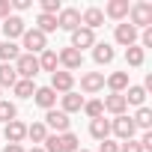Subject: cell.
Masks as SVG:
<instances>
[{
	"label": "cell",
	"mask_w": 152,
	"mask_h": 152,
	"mask_svg": "<svg viewBox=\"0 0 152 152\" xmlns=\"http://www.w3.org/2000/svg\"><path fill=\"white\" fill-rule=\"evenodd\" d=\"M128 18H131V27H152V3H146V0H140V3H131L128 6Z\"/></svg>",
	"instance_id": "1"
},
{
	"label": "cell",
	"mask_w": 152,
	"mask_h": 152,
	"mask_svg": "<svg viewBox=\"0 0 152 152\" xmlns=\"http://www.w3.org/2000/svg\"><path fill=\"white\" fill-rule=\"evenodd\" d=\"M12 69H15V75H18L21 81H33L36 75H39V60H36L33 54H24V51H21V57L15 60Z\"/></svg>",
	"instance_id": "2"
},
{
	"label": "cell",
	"mask_w": 152,
	"mask_h": 152,
	"mask_svg": "<svg viewBox=\"0 0 152 152\" xmlns=\"http://www.w3.org/2000/svg\"><path fill=\"white\" fill-rule=\"evenodd\" d=\"M21 39H24V54H33V57H36V54H42V51L48 48V36L39 33L36 27H33V30H24Z\"/></svg>",
	"instance_id": "3"
},
{
	"label": "cell",
	"mask_w": 152,
	"mask_h": 152,
	"mask_svg": "<svg viewBox=\"0 0 152 152\" xmlns=\"http://www.w3.org/2000/svg\"><path fill=\"white\" fill-rule=\"evenodd\" d=\"M69 125H72L69 113H63V110H57V107L45 110V128H54V134H66Z\"/></svg>",
	"instance_id": "4"
},
{
	"label": "cell",
	"mask_w": 152,
	"mask_h": 152,
	"mask_svg": "<svg viewBox=\"0 0 152 152\" xmlns=\"http://www.w3.org/2000/svg\"><path fill=\"white\" fill-rule=\"evenodd\" d=\"M57 27H60V30L75 33V30L81 27V9H72V6L60 9V15H57Z\"/></svg>",
	"instance_id": "5"
},
{
	"label": "cell",
	"mask_w": 152,
	"mask_h": 152,
	"mask_svg": "<svg viewBox=\"0 0 152 152\" xmlns=\"http://www.w3.org/2000/svg\"><path fill=\"white\" fill-rule=\"evenodd\" d=\"M110 131L119 137V140H134V122H131V116H116V119H110Z\"/></svg>",
	"instance_id": "6"
},
{
	"label": "cell",
	"mask_w": 152,
	"mask_h": 152,
	"mask_svg": "<svg viewBox=\"0 0 152 152\" xmlns=\"http://www.w3.org/2000/svg\"><path fill=\"white\" fill-rule=\"evenodd\" d=\"M72 87H75V75L72 72H66V69H57L54 75H51V90L54 93H72Z\"/></svg>",
	"instance_id": "7"
},
{
	"label": "cell",
	"mask_w": 152,
	"mask_h": 152,
	"mask_svg": "<svg viewBox=\"0 0 152 152\" xmlns=\"http://www.w3.org/2000/svg\"><path fill=\"white\" fill-rule=\"evenodd\" d=\"M57 60H60V66H63L66 72H75V69H81V66H84V54H81V51H75L72 45L63 48V51L57 54Z\"/></svg>",
	"instance_id": "8"
},
{
	"label": "cell",
	"mask_w": 152,
	"mask_h": 152,
	"mask_svg": "<svg viewBox=\"0 0 152 152\" xmlns=\"http://www.w3.org/2000/svg\"><path fill=\"white\" fill-rule=\"evenodd\" d=\"M24 18L21 15H9L6 21H3V36H6V42H15V39H21L24 36Z\"/></svg>",
	"instance_id": "9"
},
{
	"label": "cell",
	"mask_w": 152,
	"mask_h": 152,
	"mask_svg": "<svg viewBox=\"0 0 152 152\" xmlns=\"http://www.w3.org/2000/svg\"><path fill=\"white\" fill-rule=\"evenodd\" d=\"M102 24H104V12L99 6H90V9L81 12V27H87V30L96 33V27H102Z\"/></svg>",
	"instance_id": "10"
},
{
	"label": "cell",
	"mask_w": 152,
	"mask_h": 152,
	"mask_svg": "<svg viewBox=\"0 0 152 152\" xmlns=\"http://www.w3.org/2000/svg\"><path fill=\"white\" fill-rule=\"evenodd\" d=\"M81 90H84V93H99V90H104V75H102V72H84V75H81Z\"/></svg>",
	"instance_id": "11"
},
{
	"label": "cell",
	"mask_w": 152,
	"mask_h": 152,
	"mask_svg": "<svg viewBox=\"0 0 152 152\" xmlns=\"http://www.w3.org/2000/svg\"><path fill=\"white\" fill-rule=\"evenodd\" d=\"M96 45V33L93 30H87V27H78L72 33V48L75 51H84V48H93Z\"/></svg>",
	"instance_id": "12"
},
{
	"label": "cell",
	"mask_w": 152,
	"mask_h": 152,
	"mask_svg": "<svg viewBox=\"0 0 152 152\" xmlns=\"http://www.w3.org/2000/svg\"><path fill=\"white\" fill-rule=\"evenodd\" d=\"M102 107H104L107 113H113V116H122V113L128 110V104H125V96H122V93H110V96L102 102Z\"/></svg>",
	"instance_id": "13"
},
{
	"label": "cell",
	"mask_w": 152,
	"mask_h": 152,
	"mask_svg": "<svg viewBox=\"0 0 152 152\" xmlns=\"http://www.w3.org/2000/svg\"><path fill=\"white\" fill-rule=\"evenodd\" d=\"M33 102H36L39 107L51 110V107L57 104V93H54L51 87H36V93H33Z\"/></svg>",
	"instance_id": "14"
},
{
	"label": "cell",
	"mask_w": 152,
	"mask_h": 152,
	"mask_svg": "<svg viewBox=\"0 0 152 152\" xmlns=\"http://www.w3.org/2000/svg\"><path fill=\"white\" fill-rule=\"evenodd\" d=\"M60 102H63V113H78V110L84 107V102H87V99H84L81 93H75V90H72V93L60 96Z\"/></svg>",
	"instance_id": "15"
},
{
	"label": "cell",
	"mask_w": 152,
	"mask_h": 152,
	"mask_svg": "<svg viewBox=\"0 0 152 152\" xmlns=\"http://www.w3.org/2000/svg\"><path fill=\"white\" fill-rule=\"evenodd\" d=\"M116 42L119 45H125V48H131V45H137V30L131 27V24H116Z\"/></svg>",
	"instance_id": "16"
},
{
	"label": "cell",
	"mask_w": 152,
	"mask_h": 152,
	"mask_svg": "<svg viewBox=\"0 0 152 152\" xmlns=\"http://www.w3.org/2000/svg\"><path fill=\"white\" fill-rule=\"evenodd\" d=\"M113 57H116V54H113V48H110L107 42H96V45H93V60H96L99 66L113 63Z\"/></svg>",
	"instance_id": "17"
},
{
	"label": "cell",
	"mask_w": 152,
	"mask_h": 152,
	"mask_svg": "<svg viewBox=\"0 0 152 152\" xmlns=\"http://www.w3.org/2000/svg\"><path fill=\"white\" fill-rule=\"evenodd\" d=\"M3 134H6V140H9V143H21V140L27 137V125H24V122H18V119H12V122H6Z\"/></svg>",
	"instance_id": "18"
},
{
	"label": "cell",
	"mask_w": 152,
	"mask_h": 152,
	"mask_svg": "<svg viewBox=\"0 0 152 152\" xmlns=\"http://www.w3.org/2000/svg\"><path fill=\"white\" fill-rule=\"evenodd\" d=\"M36 60H39V72H51V75H54V72H57V66H60L57 51H51V48H45V51H42Z\"/></svg>",
	"instance_id": "19"
},
{
	"label": "cell",
	"mask_w": 152,
	"mask_h": 152,
	"mask_svg": "<svg viewBox=\"0 0 152 152\" xmlns=\"http://www.w3.org/2000/svg\"><path fill=\"white\" fill-rule=\"evenodd\" d=\"M90 134H93L96 140H107V137H110V119H104V116L90 119Z\"/></svg>",
	"instance_id": "20"
},
{
	"label": "cell",
	"mask_w": 152,
	"mask_h": 152,
	"mask_svg": "<svg viewBox=\"0 0 152 152\" xmlns=\"http://www.w3.org/2000/svg\"><path fill=\"white\" fill-rule=\"evenodd\" d=\"M107 87H110V93H125L131 84H128V72H113V75H107V81H104Z\"/></svg>",
	"instance_id": "21"
},
{
	"label": "cell",
	"mask_w": 152,
	"mask_h": 152,
	"mask_svg": "<svg viewBox=\"0 0 152 152\" xmlns=\"http://www.w3.org/2000/svg\"><path fill=\"white\" fill-rule=\"evenodd\" d=\"M104 15L113 18V21H122L128 15V0H110V3L104 6Z\"/></svg>",
	"instance_id": "22"
},
{
	"label": "cell",
	"mask_w": 152,
	"mask_h": 152,
	"mask_svg": "<svg viewBox=\"0 0 152 152\" xmlns=\"http://www.w3.org/2000/svg\"><path fill=\"white\" fill-rule=\"evenodd\" d=\"M18 57H21V48L15 42H6V39L0 42V63H15Z\"/></svg>",
	"instance_id": "23"
},
{
	"label": "cell",
	"mask_w": 152,
	"mask_h": 152,
	"mask_svg": "<svg viewBox=\"0 0 152 152\" xmlns=\"http://www.w3.org/2000/svg\"><path fill=\"white\" fill-rule=\"evenodd\" d=\"M15 84H18V75L12 63H0V87H15Z\"/></svg>",
	"instance_id": "24"
},
{
	"label": "cell",
	"mask_w": 152,
	"mask_h": 152,
	"mask_svg": "<svg viewBox=\"0 0 152 152\" xmlns=\"http://www.w3.org/2000/svg\"><path fill=\"white\" fill-rule=\"evenodd\" d=\"M36 24H39L36 30L48 36V33H54V30H57V15H45V12H39V18H36Z\"/></svg>",
	"instance_id": "25"
},
{
	"label": "cell",
	"mask_w": 152,
	"mask_h": 152,
	"mask_svg": "<svg viewBox=\"0 0 152 152\" xmlns=\"http://www.w3.org/2000/svg\"><path fill=\"white\" fill-rule=\"evenodd\" d=\"M122 96H125V104L143 107V102H146V90L143 87H128V93H122Z\"/></svg>",
	"instance_id": "26"
},
{
	"label": "cell",
	"mask_w": 152,
	"mask_h": 152,
	"mask_svg": "<svg viewBox=\"0 0 152 152\" xmlns=\"http://www.w3.org/2000/svg\"><path fill=\"white\" fill-rule=\"evenodd\" d=\"M131 122H134V128L149 131V128H152V110H149V107H140V110H137V116H131Z\"/></svg>",
	"instance_id": "27"
},
{
	"label": "cell",
	"mask_w": 152,
	"mask_h": 152,
	"mask_svg": "<svg viewBox=\"0 0 152 152\" xmlns=\"http://www.w3.org/2000/svg\"><path fill=\"white\" fill-rule=\"evenodd\" d=\"M125 60H128V66H143L146 51H143L140 45H131V48H125Z\"/></svg>",
	"instance_id": "28"
},
{
	"label": "cell",
	"mask_w": 152,
	"mask_h": 152,
	"mask_svg": "<svg viewBox=\"0 0 152 152\" xmlns=\"http://www.w3.org/2000/svg\"><path fill=\"white\" fill-rule=\"evenodd\" d=\"M27 137H30L33 143H45V137H48L45 122H33V125H27Z\"/></svg>",
	"instance_id": "29"
},
{
	"label": "cell",
	"mask_w": 152,
	"mask_h": 152,
	"mask_svg": "<svg viewBox=\"0 0 152 152\" xmlns=\"http://www.w3.org/2000/svg\"><path fill=\"white\" fill-rule=\"evenodd\" d=\"M60 146H63V152H78L81 149V140H78V134L66 131V134H60Z\"/></svg>",
	"instance_id": "30"
},
{
	"label": "cell",
	"mask_w": 152,
	"mask_h": 152,
	"mask_svg": "<svg viewBox=\"0 0 152 152\" xmlns=\"http://www.w3.org/2000/svg\"><path fill=\"white\" fill-rule=\"evenodd\" d=\"M12 90H15V96H18V99H33L36 84H33V81H21V78H18V84H15Z\"/></svg>",
	"instance_id": "31"
},
{
	"label": "cell",
	"mask_w": 152,
	"mask_h": 152,
	"mask_svg": "<svg viewBox=\"0 0 152 152\" xmlns=\"http://www.w3.org/2000/svg\"><path fill=\"white\" fill-rule=\"evenodd\" d=\"M15 116H18V107L6 99H0V122H12Z\"/></svg>",
	"instance_id": "32"
},
{
	"label": "cell",
	"mask_w": 152,
	"mask_h": 152,
	"mask_svg": "<svg viewBox=\"0 0 152 152\" xmlns=\"http://www.w3.org/2000/svg\"><path fill=\"white\" fill-rule=\"evenodd\" d=\"M90 119H99V116H104V107H102V102L99 99H93V102H84V107H81Z\"/></svg>",
	"instance_id": "33"
},
{
	"label": "cell",
	"mask_w": 152,
	"mask_h": 152,
	"mask_svg": "<svg viewBox=\"0 0 152 152\" xmlns=\"http://www.w3.org/2000/svg\"><path fill=\"white\" fill-rule=\"evenodd\" d=\"M42 149H45V152H63V146H60V134H48Z\"/></svg>",
	"instance_id": "34"
},
{
	"label": "cell",
	"mask_w": 152,
	"mask_h": 152,
	"mask_svg": "<svg viewBox=\"0 0 152 152\" xmlns=\"http://www.w3.org/2000/svg\"><path fill=\"white\" fill-rule=\"evenodd\" d=\"M60 9H63L60 0H42V12L45 15H60Z\"/></svg>",
	"instance_id": "35"
},
{
	"label": "cell",
	"mask_w": 152,
	"mask_h": 152,
	"mask_svg": "<svg viewBox=\"0 0 152 152\" xmlns=\"http://www.w3.org/2000/svg\"><path fill=\"white\" fill-rule=\"evenodd\" d=\"M12 15V0H0V21H6Z\"/></svg>",
	"instance_id": "36"
},
{
	"label": "cell",
	"mask_w": 152,
	"mask_h": 152,
	"mask_svg": "<svg viewBox=\"0 0 152 152\" xmlns=\"http://www.w3.org/2000/svg\"><path fill=\"white\" fill-rule=\"evenodd\" d=\"M119 152H143V149H140V143H137V140H122Z\"/></svg>",
	"instance_id": "37"
},
{
	"label": "cell",
	"mask_w": 152,
	"mask_h": 152,
	"mask_svg": "<svg viewBox=\"0 0 152 152\" xmlns=\"http://www.w3.org/2000/svg\"><path fill=\"white\" fill-rule=\"evenodd\" d=\"M137 143H140V149H143V152H149V149H152V131H143V137H140Z\"/></svg>",
	"instance_id": "38"
},
{
	"label": "cell",
	"mask_w": 152,
	"mask_h": 152,
	"mask_svg": "<svg viewBox=\"0 0 152 152\" xmlns=\"http://www.w3.org/2000/svg\"><path fill=\"white\" fill-rule=\"evenodd\" d=\"M99 152H119V143H113V140L107 137V140H102V146H99Z\"/></svg>",
	"instance_id": "39"
},
{
	"label": "cell",
	"mask_w": 152,
	"mask_h": 152,
	"mask_svg": "<svg viewBox=\"0 0 152 152\" xmlns=\"http://www.w3.org/2000/svg\"><path fill=\"white\" fill-rule=\"evenodd\" d=\"M33 6V0H12V9H18V12H27Z\"/></svg>",
	"instance_id": "40"
},
{
	"label": "cell",
	"mask_w": 152,
	"mask_h": 152,
	"mask_svg": "<svg viewBox=\"0 0 152 152\" xmlns=\"http://www.w3.org/2000/svg\"><path fill=\"white\" fill-rule=\"evenodd\" d=\"M140 42H143L140 48H152V27H146V30H143V36H140Z\"/></svg>",
	"instance_id": "41"
},
{
	"label": "cell",
	"mask_w": 152,
	"mask_h": 152,
	"mask_svg": "<svg viewBox=\"0 0 152 152\" xmlns=\"http://www.w3.org/2000/svg\"><path fill=\"white\" fill-rule=\"evenodd\" d=\"M3 152H24V146H21V143H9Z\"/></svg>",
	"instance_id": "42"
},
{
	"label": "cell",
	"mask_w": 152,
	"mask_h": 152,
	"mask_svg": "<svg viewBox=\"0 0 152 152\" xmlns=\"http://www.w3.org/2000/svg\"><path fill=\"white\" fill-rule=\"evenodd\" d=\"M30 152H45V149H42V146H33V149H30Z\"/></svg>",
	"instance_id": "43"
},
{
	"label": "cell",
	"mask_w": 152,
	"mask_h": 152,
	"mask_svg": "<svg viewBox=\"0 0 152 152\" xmlns=\"http://www.w3.org/2000/svg\"><path fill=\"white\" fill-rule=\"evenodd\" d=\"M78 152H90V149H78Z\"/></svg>",
	"instance_id": "44"
}]
</instances>
